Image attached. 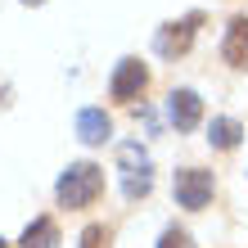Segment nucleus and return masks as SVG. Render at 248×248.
Wrapping results in <instances>:
<instances>
[{
	"mask_svg": "<svg viewBox=\"0 0 248 248\" xmlns=\"http://www.w3.org/2000/svg\"><path fill=\"white\" fill-rule=\"evenodd\" d=\"M108 131H113V122L104 118V108H81V113H77V136H81L86 144H104Z\"/></svg>",
	"mask_w": 248,
	"mask_h": 248,
	"instance_id": "6",
	"label": "nucleus"
},
{
	"mask_svg": "<svg viewBox=\"0 0 248 248\" xmlns=\"http://www.w3.org/2000/svg\"><path fill=\"white\" fill-rule=\"evenodd\" d=\"M239 136H244V126L235 118H212V126H208V140L217 144V149H235Z\"/></svg>",
	"mask_w": 248,
	"mask_h": 248,
	"instance_id": "9",
	"label": "nucleus"
},
{
	"mask_svg": "<svg viewBox=\"0 0 248 248\" xmlns=\"http://www.w3.org/2000/svg\"><path fill=\"white\" fill-rule=\"evenodd\" d=\"M0 248H5V239H0Z\"/></svg>",
	"mask_w": 248,
	"mask_h": 248,
	"instance_id": "14",
	"label": "nucleus"
},
{
	"mask_svg": "<svg viewBox=\"0 0 248 248\" xmlns=\"http://www.w3.org/2000/svg\"><path fill=\"white\" fill-rule=\"evenodd\" d=\"M226 63L230 68H248V18L239 14L226 32Z\"/></svg>",
	"mask_w": 248,
	"mask_h": 248,
	"instance_id": "7",
	"label": "nucleus"
},
{
	"mask_svg": "<svg viewBox=\"0 0 248 248\" xmlns=\"http://www.w3.org/2000/svg\"><path fill=\"white\" fill-rule=\"evenodd\" d=\"M171 194H176V203H181V208H189V212L208 208V203H212V171H203V167H185V171H176Z\"/></svg>",
	"mask_w": 248,
	"mask_h": 248,
	"instance_id": "2",
	"label": "nucleus"
},
{
	"mask_svg": "<svg viewBox=\"0 0 248 248\" xmlns=\"http://www.w3.org/2000/svg\"><path fill=\"white\" fill-rule=\"evenodd\" d=\"M23 5H41V0H23Z\"/></svg>",
	"mask_w": 248,
	"mask_h": 248,
	"instance_id": "13",
	"label": "nucleus"
},
{
	"mask_svg": "<svg viewBox=\"0 0 248 248\" xmlns=\"http://www.w3.org/2000/svg\"><path fill=\"white\" fill-rule=\"evenodd\" d=\"M81 248H108V230L104 226H86L81 230Z\"/></svg>",
	"mask_w": 248,
	"mask_h": 248,
	"instance_id": "11",
	"label": "nucleus"
},
{
	"mask_svg": "<svg viewBox=\"0 0 248 248\" xmlns=\"http://www.w3.org/2000/svg\"><path fill=\"white\" fill-rule=\"evenodd\" d=\"M158 248H194V244H189V235H185V230H163Z\"/></svg>",
	"mask_w": 248,
	"mask_h": 248,
	"instance_id": "12",
	"label": "nucleus"
},
{
	"mask_svg": "<svg viewBox=\"0 0 248 248\" xmlns=\"http://www.w3.org/2000/svg\"><path fill=\"white\" fill-rule=\"evenodd\" d=\"M167 113H171V126H176V131H194L203 122V99L194 91H171Z\"/></svg>",
	"mask_w": 248,
	"mask_h": 248,
	"instance_id": "4",
	"label": "nucleus"
},
{
	"mask_svg": "<svg viewBox=\"0 0 248 248\" xmlns=\"http://www.w3.org/2000/svg\"><path fill=\"white\" fill-rule=\"evenodd\" d=\"M122 163L131 167V176H136V171H140V176L149 171V158H144V154L136 149V144H126V149H122Z\"/></svg>",
	"mask_w": 248,
	"mask_h": 248,
	"instance_id": "10",
	"label": "nucleus"
},
{
	"mask_svg": "<svg viewBox=\"0 0 248 248\" xmlns=\"http://www.w3.org/2000/svg\"><path fill=\"white\" fill-rule=\"evenodd\" d=\"M54 244H59V226H54L50 217H36V221L23 230V248H54Z\"/></svg>",
	"mask_w": 248,
	"mask_h": 248,
	"instance_id": "8",
	"label": "nucleus"
},
{
	"mask_svg": "<svg viewBox=\"0 0 248 248\" xmlns=\"http://www.w3.org/2000/svg\"><path fill=\"white\" fill-rule=\"evenodd\" d=\"M59 203L63 208H91V203L104 194V171L95 163H72L63 176H59Z\"/></svg>",
	"mask_w": 248,
	"mask_h": 248,
	"instance_id": "1",
	"label": "nucleus"
},
{
	"mask_svg": "<svg viewBox=\"0 0 248 248\" xmlns=\"http://www.w3.org/2000/svg\"><path fill=\"white\" fill-rule=\"evenodd\" d=\"M194 23H199V14H189L185 23H167L163 32H158V54H185L189 50V41H194Z\"/></svg>",
	"mask_w": 248,
	"mask_h": 248,
	"instance_id": "5",
	"label": "nucleus"
},
{
	"mask_svg": "<svg viewBox=\"0 0 248 248\" xmlns=\"http://www.w3.org/2000/svg\"><path fill=\"white\" fill-rule=\"evenodd\" d=\"M144 86H149L144 63H140V59H122L118 72H113V86H108V91H113V99H126V104H131V99H140Z\"/></svg>",
	"mask_w": 248,
	"mask_h": 248,
	"instance_id": "3",
	"label": "nucleus"
}]
</instances>
